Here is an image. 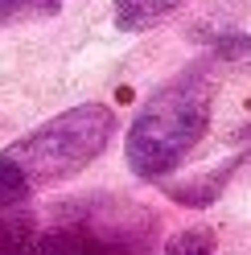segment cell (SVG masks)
<instances>
[{
	"label": "cell",
	"mask_w": 251,
	"mask_h": 255,
	"mask_svg": "<svg viewBox=\"0 0 251 255\" xmlns=\"http://www.w3.org/2000/svg\"><path fill=\"white\" fill-rule=\"evenodd\" d=\"M181 4L185 0H116V25L124 33H140V29L165 21L169 12H177Z\"/></svg>",
	"instance_id": "obj_4"
},
{
	"label": "cell",
	"mask_w": 251,
	"mask_h": 255,
	"mask_svg": "<svg viewBox=\"0 0 251 255\" xmlns=\"http://www.w3.org/2000/svg\"><path fill=\"white\" fill-rule=\"evenodd\" d=\"M33 189H29V181L21 177V169L8 161L4 152H0V210H8V206H17L21 198H29Z\"/></svg>",
	"instance_id": "obj_5"
},
{
	"label": "cell",
	"mask_w": 251,
	"mask_h": 255,
	"mask_svg": "<svg viewBox=\"0 0 251 255\" xmlns=\"http://www.w3.org/2000/svg\"><path fill=\"white\" fill-rule=\"evenodd\" d=\"M0 255H144V243L132 227L91 214L45 231L21 218H0Z\"/></svg>",
	"instance_id": "obj_3"
},
{
	"label": "cell",
	"mask_w": 251,
	"mask_h": 255,
	"mask_svg": "<svg viewBox=\"0 0 251 255\" xmlns=\"http://www.w3.org/2000/svg\"><path fill=\"white\" fill-rule=\"evenodd\" d=\"M66 0H0V25L25 21V17H45V12L62 8Z\"/></svg>",
	"instance_id": "obj_6"
},
{
	"label": "cell",
	"mask_w": 251,
	"mask_h": 255,
	"mask_svg": "<svg viewBox=\"0 0 251 255\" xmlns=\"http://www.w3.org/2000/svg\"><path fill=\"white\" fill-rule=\"evenodd\" d=\"M116 136V111L103 103H78L66 107L62 116L37 124L29 136H21L17 144H8L4 156L21 169V177L29 189L58 185L83 173L91 161H99L103 148Z\"/></svg>",
	"instance_id": "obj_2"
},
{
	"label": "cell",
	"mask_w": 251,
	"mask_h": 255,
	"mask_svg": "<svg viewBox=\"0 0 251 255\" xmlns=\"http://www.w3.org/2000/svg\"><path fill=\"white\" fill-rule=\"evenodd\" d=\"M165 255H214V243L206 231H177L165 243Z\"/></svg>",
	"instance_id": "obj_7"
},
{
	"label": "cell",
	"mask_w": 251,
	"mask_h": 255,
	"mask_svg": "<svg viewBox=\"0 0 251 255\" xmlns=\"http://www.w3.org/2000/svg\"><path fill=\"white\" fill-rule=\"evenodd\" d=\"M210 83L206 74H177L152 91L124 136V156L136 177L156 181L190 156L210 128Z\"/></svg>",
	"instance_id": "obj_1"
}]
</instances>
